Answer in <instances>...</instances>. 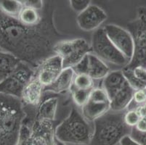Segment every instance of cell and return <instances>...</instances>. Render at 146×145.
<instances>
[{
  "mask_svg": "<svg viewBox=\"0 0 146 145\" xmlns=\"http://www.w3.org/2000/svg\"><path fill=\"white\" fill-rule=\"evenodd\" d=\"M88 57V74L92 79H104L110 73V69L104 61L100 59L93 53H89Z\"/></svg>",
  "mask_w": 146,
  "mask_h": 145,
  "instance_id": "obj_19",
  "label": "cell"
},
{
  "mask_svg": "<svg viewBox=\"0 0 146 145\" xmlns=\"http://www.w3.org/2000/svg\"><path fill=\"white\" fill-rule=\"evenodd\" d=\"M92 53L104 62L125 67L129 60L114 46L106 35L104 28L95 30L92 38Z\"/></svg>",
  "mask_w": 146,
  "mask_h": 145,
  "instance_id": "obj_7",
  "label": "cell"
},
{
  "mask_svg": "<svg viewBox=\"0 0 146 145\" xmlns=\"http://www.w3.org/2000/svg\"><path fill=\"white\" fill-rule=\"evenodd\" d=\"M55 138L63 143L88 145L92 132L87 121L75 107L71 109L67 118L56 126Z\"/></svg>",
  "mask_w": 146,
  "mask_h": 145,
  "instance_id": "obj_4",
  "label": "cell"
},
{
  "mask_svg": "<svg viewBox=\"0 0 146 145\" xmlns=\"http://www.w3.org/2000/svg\"><path fill=\"white\" fill-rule=\"evenodd\" d=\"M56 54L63 60V68H73L80 62L87 54L92 52L91 45L82 38L72 40H63L54 48Z\"/></svg>",
  "mask_w": 146,
  "mask_h": 145,
  "instance_id": "obj_8",
  "label": "cell"
},
{
  "mask_svg": "<svg viewBox=\"0 0 146 145\" xmlns=\"http://www.w3.org/2000/svg\"><path fill=\"white\" fill-rule=\"evenodd\" d=\"M42 17L43 9L42 10H37L34 8L23 7L18 19L25 26H34L41 22Z\"/></svg>",
  "mask_w": 146,
  "mask_h": 145,
  "instance_id": "obj_21",
  "label": "cell"
},
{
  "mask_svg": "<svg viewBox=\"0 0 146 145\" xmlns=\"http://www.w3.org/2000/svg\"><path fill=\"white\" fill-rule=\"evenodd\" d=\"M135 128L140 132L146 133V116L142 117Z\"/></svg>",
  "mask_w": 146,
  "mask_h": 145,
  "instance_id": "obj_33",
  "label": "cell"
},
{
  "mask_svg": "<svg viewBox=\"0 0 146 145\" xmlns=\"http://www.w3.org/2000/svg\"><path fill=\"white\" fill-rule=\"evenodd\" d=\"M124 113L110 110L95 120L88 145H116L124 136L130 135L132 128L124 123Z\"/></svg>",
  "mask_w": 146,
  "mask_h": 145,
  "instance_id": "obj_3",
  "label": "cell"
},
{
  "mask_svg": "<svg viewBox=\"0 0 146 145\" xmlns=\"http://www.w3.org/2000/svg\"><path fill=\"white\" fill-rule=\"evenodd\" d=\"M0 51H1V50H0Z\"/></svg>",
  "mask_w": 146,
  "mask_h": 145,
  "instance_id": "obj_38",
  "label": "cell"
},
{
  "mask_svg": "<svg viewBox=\"0 0 146 145\" xmlns=\"http://www.w3.org/2000/svg\"><path fill=\"white\" fill-rule=\"evenodd\" d=\"M130 136L141 145H146V134L138 131L135 128H132Z\"/></svg>",
  "mask_w": 146,
  "mask_h": 145,
  "instance_id": "obj_31",
  "label": "cell"
},
{
  "mask_svg": "<svg viewBox=\"0 0 146 145\" xmlns=\"http://www.w3.org/2000/svg\"><path fill=\"white\" fill-rule=\"evenodd\" d=\"M91 100L98 101L103 102H111L109 97L106 93V90L102 88H94L90 94V99Z\"/></svg>",
  "mask_w": 146,
  "mask_h": 145,
  "instance_id": "obj_26",
  "label": "cell"
},
{
  "mask_svg": "<svg viewBox=\"0 0 146 145\" xmlns=\"http://www.w3.org/2000/svg\"><path fill=\"white\" fill-rule=\"evenodd\" d=\"M82 90L76 89L74 86H71L70 89V92L72 96L73 100L74 103L78 106V107H82L90 99V94H91L92 90Z\"/></svg>",
  "mask_w": 146,
  "mask_h": 145,
  "instance_id": "obj_23",
  "label": "cell"
},
{
  "mask_svg": "<svg viewBox=\"0 0 146 145\" xmlns=\"http://www.w3.org/2000/svg\"><path fill=\"white\" fill-rule=\"evenodd\" d=\"M143 90H144V91H145V92L146 93V86H145V87L144 88V89H143Z\"/></svg>",
  "mask_w": 146,
  "mask_h": 145,
  "instance_id": "obj_37",
  "label": "cell"
},
{
  "mask_svg": "<svg viewBox=\"0 0 146 145\" xmlns=\"http://www.w3.org/2000/svg\"><path fill=\"white\" fill-rule=\"evenodd\" d=\"M23 8L21 0H0V11L12 18H18Z\"/></svg>",
  "mask_w": 146,
  "mask_h": 145,
  "instance_id": "obj_22",
  "label": "cell"
},
{
  "mask_svg": "<svg viewBox=\"0 0 146 145\" xmlns=\"http://www.w3.org/2000/svg\"><path fill=\"white\" fill-rule=\"evenodd\" d=\"M70 5L73 10L76 13H79V14L91 5V1L90 0H71Z\"/></svg>",
  "mask_w": 146,
  "mask_h": 145,
  "instance_id": "obj_27",
  "label": "cell"
},
{
  "mask_svg": "<svg viewBox=\"0 0 146 145\" xmlns=\"http://www.w3.org/2000/svg\"><path fill=\"white\" fill-rule=\"evenodd\" d=\"M87 54L80 62H78L76 66H74L72 68L74 73H75V75L87 74V73H88V57H87Z\"/></svg>",
  "mask_w": 146,
  "mask_h": 145,
  "instance_id": "obj_28",
  "label": "cell"
},
{
  "mask_svg": "<svg viewBox=\"0 0 146 145\" xmlns=\"http://www.w3.org/2000/svg\"><path fill=\"white\" fill-rule=\"evenodd\" d=\"M54 121H34L31 127L23 123L18 144L55 145Z\"/></svg>",
  "mask_w": 146,
  "mask_h": 145,
  "instance_id": "obj_5",
  "label": "cell"
},
{
  "mask_svg": "<svg viewBox=\"0 0 146 145\" xmlns=\"http://www.w3.org/2000/svg\"><path fill=\"white\" fill-rule=\"evenodd\" d=\"M58 105V98L49 97L42 101L36 111L35 121H54Z\"/></svg>",
  "mask_w": 146,
  "mask_h": 145,
  "instance_id": "obj_18",
  "label": "cell"
},
{
  "mask_svg": "<svg viewBox=\"0 0 146 145\" xmlns=\"http://www.w3.org/2000/svg\"><path fill=\"white\" fill-rule=\"evenodd\" d=\"M72 85L79 89L91 90L94 89V79L87 74L75 75Z\"/></svg>",
  "mask_w": 146,
  "mask_h": 145,
  "instance_id": "obj_24",
  "label": "cell"
},
{
  "mask_svg": "<svg viewBox=\"0 0 146 145\" xmlns=\"http://www.w3.org/2000/svg\"><path fill=\"white\" fill-rule=\"evenodd\" d=\"M35 74L34 69L22 62L13 73L0 81V94L21 99L25 86Z\"/></svg>",
  "mask_w": 146,
  "mask_h": 145,
  "instance_id": "obj_9",
  "label": "cell"
},
{
  "mask_svg": "<svg viewBox=\"0 0 146 145\" xmlns=\"http://www.w3.org/2000/svg\"><path fill=\"white\" fill-rule=\"evenodd\" d=\"M63 69V60L60 56L55 54L42 62L36 70L35 77L46 87L55 81Z\"/></svg>",
  "mask_w": 146,
  "mask_h": 145,
  "instance_id": "obj_11",
  "label": "cell"
},
{
  "mask_svg": "<svg viewBox=\"0 0 146 145\" xmlns=\"http://www.w3.org/2000/svg\"><path fill=\"white\" fill-rule=\"evenodd\" d=\"M127 83L122 70L110 72L103 79V88L106 90L111 100L115 94Z\"/></svg>",
  "mask_w": 146,
  "mask_h": 145,
  "instance_id": "obj_17",
  "label": "cell"
},
{
  "mask_svg": "<svg viewBox=\"0 0 146 145\" xmlns=\"http://www.w3.org/2000/svg\"><path fill=\"white\" fill-rule=\"evenodd\" d=\"M127 30L133 38L135 50L132 59L125 68H146V18L141 15H138L137 19L127 24Z\"/></svg>",
  "mask_w": 146,
  "mask_h": 145,
  "instance_id": "obj_6",
  "label": "cell"
},
{
  "mask_svg": "<svg viewBox=\"0 0 146 145\" xmlns=\"http://www.w3.org/2000/svg\"><path fill=\"white\" fill-rule=\"evenodd\" d=\"M145 134H146V133H145Z\"/></svg>",
  "mask_w": 146,
  "mask_h": 145,
  "instance_id": "obj_39",
  "label": "cell"
},
{
  "mask_svg": "<svg viewBox=\"0 0 146 145\" xmlns=\"http://www.w3.org/2000/svg\"><path fill=\"white\" fill-rule=\"evenodd\" d=\"M137 14L141 15L144 16L146 18V7H140L138 9Z\"/></svg>",
  "mask_w": 146,
  "mask_h": 145,
  "instance_id": "obj_35",
  "label": "cell"
},
{
  "mask_svg": "<svg viewBox=\"0 0 146 145\" xmlns=\"http://www.w3.org/2000/svg\"><path fill=\"white\" fill-rule=\"evenodd\" d=\"M23 7L34 8L37 10H42L44 6V1L42 0H21Z\"/></svg>",
  "mask_w": 146,
  "mask_h": 145,
  "instance_id": "obj_30",
  "label": "cell"
},
{
  "mask_svg": "<svg viewBox=\"0 0 146 145\" xmlns=\"http://www.w3.org/2000/svg\"><path fill=\"white\" fill-rule=\"evenodd\" d=\"M132 103L137 105V107L138 106L144 105L146 104V93L143 89L135 90L133 95Z\"/></svg>",
  "mask_w": 146,
  "mask_h": 145,
  "instance_id": "obj_29",
  "label": "cell"
},
{
  "mask_svg": "<svg viewBox=\"0 0 146 145\" xmlns=\"http://www.w3.org/2000/svg\"><path fill=\"white\" fill-rule=\"evenodd\" d=\"M44 88V86L34 76L23 91L21 99L23 105L25 107H38L42 102Z\"/></svg>",
  "mask_w": 146,
  "mask_h": 145,
  "instance_id": "obj_13",
  "label": "cell"
},
{
  "mask_svg": "<svg viewBox=\"0 0 146 145\" xmlns=\"http://www.w3.org/2000/svg\"><path fill=\"white\" fill-rule=\"evenodd\" d=\"M75 73L72 68H64L58 78L51 85L44 88V91H51L55 94H61L70 90L73 84Z\"/></svg>",
  "mask_w": 146,
  "mask_h": 145,
  "instance_id": "obj_15",
  "label": "cell"
},
{
  "mask_svg": "<svg viewBox=\"0 0 146 145\" xmlns=\"http://www.w3.org/2000/svg\"><path fill=\"white\" fill-rule=\"evenodd\" d=\"M111 110V102H103L89 99L82 107V114L87 121L94 122Z\"/></svg>",
  "mask_w": 146,
  "mask_h": 145,
  "instance_id": "obj_16",
  "label": "cell"
},
{
  "mask_svg": "<svg viewBox=\"0 0 146 145\" xmlns=\"http://www.w3.org/2000/svg\"><path fill=\"white\" fill-rule=\"evenodd\" d=\"M106 35L114 46L129 62L134 54L133 38L129 32L126 29L114 24H108L104 28Z\"/></svg>",
  "mask_w": 146,
  "mask_h": 145,
  "instance_id": "obj_10",
  "label": "cell"
},
{
  "mask_svg": "<svg viewBox=\"0 0 146 145\" xmlns=\"http://www.w3.org/2000/svg\"><path fill=\"white\" fill-rule=\"evenodd\" d=\"M120 145H141L134 140L129 135L126 136L121 140Z\"/></svg>",
  "mask_w": 146,
  "mask_h": 145,
  "instance_id": "obj_34",
  "label": "cell"
},
{
  "mask_svg": "<svg viewBox=\"0 0 146 145\" xmlns=\"http://www.w3.org/2000/svg\"><path fill=\"white\" fill-rule=\"evenodd\" d=\"M135 76L137 78L139 81L145 87L146 86V68L143 67H137L132 69Z\"/></svg>",
  "mask_w": 146,
  "mask_h": 145,
  "instance_id": "obj_32",
  "label": "cell"
},
{
  "mask_svg": "<svg viewBox=\"0 0 146 145\" xmlns=\"http://www.w3.org/2000/svg\"><path fill=\"white\" fill-rule=\"evenodd\" d=\"M21 62L22 61L13 54L0 51V81L13 73Z\"/></svg>",
  "mask_w": 146,
  "mask_h": 145,
  "instance_id": "obj_20",
  "label": "cell"
},
{
  "mask_svg": "<svg viewBox=\"0 0 146 145\" xmlns=\"http://www.w3.org/2000/svg\"><path fill=\"white\" fill-rule=\"evenodd\" d=\"M26 112L21 99L0 94V145H18Z\"/></svg>",
  "mask_w": 146,
  "mask_h": 145,
  "instance_id": "obj_2",
  "label": "cell"
},
{
  "mask_svg": "<svg viewBox=\"0 0 146 145\" xmlns=\"http://www.w3.org/2000/svg\"><path fill=\"white\" fill-rule=\"evenodd\" d=\"M55 145H66V144L65 143H63V142L59 141L58 139H57L56 138H55Z\"/></svg>",
  "mask_w": 146,
  "mask_h": 145,
  "instance_id": "obj_36",
  "label": "cell"
},
{
  "mask_svg": "<svg viewBox=\"0 0 146 145\" xmlns=\"http://www.w3.org/2000/svg\"><path fill=\"white\" fill-rule=\"evenodd\" d=\"M107 19V14L100 7L90 5L86 10L78 15L76 22L82 30H96Z\"/></svg>",
  "mask_w": 146,
  "mask_h": 145,
  "instance_id": "obj_12",
  "label": "cell"
},
{
  "mask_svg": "<svg viewBox=\"0 0 146 145\" xmlns=\"http://www.w3.org/2000/svg\"><path fill=\"white\" fill-rule=\"evenodd\" d=\"M135 90L127 82L111 99V110L114 112L124 111L128 108L133 99Z\"/></svg>",
  "mask_w": 146,
  "mask_h": 145,
  "instance_id": "obj_14",
  "label": "cell"
},
{
  "mask_svg": "<svg viewBox=\"0 0 146 145\" xmlns=\"http://www.w3.org/2000/svg\"><path fill=\"white\" fill-rule=\"evenodd\" d=\"M141 117L138 114L136 110H128L124 113V123L130 128H135L138 123Z\"/></svg>",
  "mask_w": 146,
  "mask_h": 145,
  "instance_id": "obj_25",
  "label": "cell"
},
{
  "mask_svg": "<svg viewBox=\"0 0 146 145\" xmlns=\"http://www.w3.org/2000/svg\"><path fill=\"white\" fill-rule=\"evenodd\" d=\"M54 9L44 3L43 17L34 26H25L18 18L0 11V50L13 54L36 70L42 62L55 55V46L60 34L54 24Z\"/></svg>",
  "mask_w": 146,
  "mask_h": 145,
  "instance_id": "obj_1",
  "label": "cell"
}]
</instances>
